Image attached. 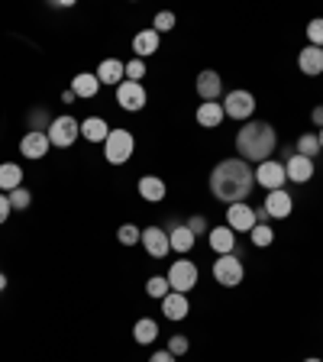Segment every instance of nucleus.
Instances as JSON below:
<instances>
[{"label":"nucleus","mask_w":323,"mask_h":362,"mask_svg":"<svg viewBox=\"0 0 323 362\" xmlns=\"http://www.w3.org/2000/svg\"><path fill=\"white\" fill-rule=\"evenodd\" d=\"M256 188V168L236 158H223L211 172V194L223 204H242Z\"/></svg>","instance_id":"obj_1"},{"label":"nucleus","mask_w":323,"mask_h":362,"mask_svg":"<svg viewBox=\"0 0 323 362\" xmlns=\"http://www.w3.org/2000/svg\"><path fill=\"white\" fill-rule=\"evenodd\" d=\"M278 149V133H275V127L265 120H249L240 127V133H236V152H240L242 162H256V165H262V162H269V156Z\"/></svg>","instance_id":"obj_2"},{"label":"nucleus","mask_w":323,"mask_h":362,"mask_svg":"<svg viewBox=\"0 0 323 362\" xmlns=\"http://www.w3.org/2000/svg\"><path fill=\"white\" fill-rule=\"evenodd\" d=\"M133 152H136L133 133H129V129H123V127L110 129V136L104 139V158H107V162H110V165H127Z\"/></svg>","instance_id":"obj_3"},{"label":"nucleus","mask_w":323,"mask_h":362,"mask_svg":"<svg viewBox=\"0 0 323 362\" xmlns=\"http://www.w3.org/2000/svg\"><path fill=\"white\" fill-rule=\"evenodd\" d=\"M49 143L55 146V149H68V146L78 143V136H81V123L75 120V117H68V113H61V117H55L52 123H49Z\"/></svg>","instance_id":"obj_4"},{"label":"nucleus","mask_w":323,"mask_h":362,"mask_svg":"<svg viewBox=\"0 0 323 362\" xmlns=\"http://www.w3.org/2000/svg\"><path fill=\"white\" fill-rule=\"evenodd\" d=\"M165 279H168V285H172V291L191 294L197 285V279H201V272H197V265L191 262V259H175Z\"/></svg>","instance_id":"obj_5"},{"label":"nucleus","mask_w":323,"mask_h":362,"mask_svg":"<svg viewBox=\"0 0 323 362\" xmlns=\"http://www.w3.org/2000/svg\"><path fill=\"white\" fill-rule=\"evenodd\" d=\"M220 104H223L226 117H230V120H236V123H249V120H252V113H256V98H252L249 90H240V88L230 90Z\"/></svg>","instance_id":"obj_6"},{"label":"nucleus","mask_w":323,"mask_h":362,"mask_svg":"<svg viewBox=\"0 0 323 362\" xmlns=\"http://www.w3.org/2000/svg\"><path fill=\"white\" fill-rule=\"evenodd\" d=\"M213 279H217V285H223V288L242 285V279H246V265H242V256H236V252H230V256H220L217 262H213Z\"/></svg>","instance_id":"obj_7"},{"label":"nucleus","mask_w":323,"mask_h":362,"mask_svg":"<svg viewBox=\"0 0 323 362\" xmlns=\"http://www.w3.org/2000/svg\"><path fill=\"white\" fill-rule=\"evenodd\" d=\"M146 100H149V94H146L143 81H123V84H117V104H120L127 113H139L146 107Z\"/></svg>","instance_id":"obj_8"},{"label":"nucleus","mask_w":323,"mask_h":362,"mask_svg":"<svg viewBox=\"0 0 323 362\" xmlns=\"http://www.w3.org/2000/svg\"><path fill=\"white\" fill-rule=\"evenodd\" d=\"M285 162H275V158H269V162H262V165H256V185H262L265 191H281L285 188Z\"/></svg>","instance_id":"obj_9"},{"label":"nucleus","mask_w":323,"mask_h":362,"mask_svg":"<svg viewBox=\"0 0 323 362\" xmlns=\"http://www.w3.org/2000/svg\"><path fill=\"white\" fill-rule=\"evenodd\" d=\"M226 226H230L233 233H249V230L256 226V207H249L246 201L230 204V207H226Z\"/></svg>","instance_id":"obj_10"},{"label":"nucleus","mask_w":323,"mask_h":362,"mask_svg":"<svg viewBox=\"0 0 323 362\" xmlns=\"http://www.w3.org/2000/svg\"><path fill=\"white\" fill-rule=\"evenodd\" d=\"M52 143H49V133H39V129H30V133L20 139V156L30 158V162H39V158L49 156Z\"/></svg>","instance_id":"obj_11"},{"label":"nucleus","mask_w":323,"mask_h":362,"mask_svg":"<svg viewBox=\"0 0 323 362\" xmlns=\"http://www.w3.org/2000/svg\"><path fill=\"white\" fill-rule=\"evenodd\" d=\"M139 243H143V249L152 259H165L168 252H172V243H168V233L162 230V226H146Z\"/></svg>","instance_id":"obj_12"},{"label":"nucleus","mask_w":323,"mask_h":362,"mask_svg":"<svg viewBox=\"0 0 323 362\" xmlns=\"http://www.w3.org/2000/svg\"><path fill=\"white\" fill-rule=\"evenodd\" d=\"M285 175L288 181H294V185H307L310 178H314V158H304V156H288L285 158Z\"/></svg>","instance_id":"obj_13"},{"label":"nucleus","mask_w":323,"mask_h":362,"mask_svg":"<svg viewBox=\"0 0 323 362\" xmlns=\"http://www.w3.org/2000/svg\"><path fill=\"white\" fill-rule=\"evenodd\" d=\"M136 191H139V197H143L146 204H162L168 194V185L158 175H143V178L136 181Z\"/></svg>","instance_id":"obj_14"},{"label":"nucleus","mask_w":323,"mask_h":362,"mask_svg":"<svg viewBox=\"0 0 323 362\" xmlns=\"http://www.w3.org/2000/svg\"><path fill=\"white\" fill-rule=\"evenodd\" d=\"M262 207L269 211L271 220H288V217H291V211H294V197L288 194L285 188H281V191H269V197H265Z\"/></svg>","instance_id":"obj_15"},{"label":"nucleus","mask_w":323,"mask_h":362,"mask_svg":"<svg viewBox=\"0 0 323 362\" xmlns=\"http://www.w3.org/2000/svg\"><path fill=\"white\" fill-rule=\"evenodd\" d=\"M197 94H201V100H220V94H223V78L213 71V68H204L201 75H197Z\"/></svg>","instance_id":"obj_16"},{"label":"nucleus","mask_w":323,"mask_h":362,"mask_svg":"<svg viewBox=\"0 0 323 362\" xmlns=\"http://www.w3.org/2000/svg\"><path fill=\"white\" fill-rule=\"evenodd\" d=\"M194 120L201 123L204 129H217L220 123L226 120V113H223V104H220V100H204V104L197 107Z\"/></svg>","instance_id":"obj_17"},{"label":"nucleus","mask_w":323,"mask_h":362,"mask_svg":"<svg viewBox=\"0 0 323 362\" xmlns=\"http://www.w3.org/2000/svg\"><path fill=\"white\" fill-rule=\"evenodd\" d=\"M168 243H172V249L175 252H181V256H188L191 249H194V243H197V236L191 233L184 223H168Z\"/></svg>","instance_id":"obj_18"},{"label":"nucleus","mask_w":323,"mask_h":362,"mask_svg":"<svg viewBox=\"0 0 323 362\" xmlns=\"http://www.w3.org/2000/svg\"><path fill=\"white\" fill-rule=\"evenodd\" d=\"M162 310H165L168 320H184V317L191 314V301H188V294H178V291H168L165 298H162Z\"/></svg>","instance_id":"obj_19"},{"label":"nucleus","mask_w":323,"mask_h":362,"mask_svg":"<svg viewBox=\"0 0 323 362\" xmlns=\"http://www.w3.org/2000/svg\"><path fill=\"white\" fill-rule=\"evenodd\" d=\"M207 243H211L213 252H220V256H230L236 249V233L230 230V226H211V233H207Z\"/></svg>","instance_id":"obj_20"},{"label":"nucleus","mask_w":323,"mask_h":362,"mask_svg":"<svg viewBox=\"0 0 323 362\" xmlns=\"http://www.w3.org/2000/svg\"><path fill=\"white\" fill-rule=\"evenodd\" d=\"M98 81L100 84H123L127 81V62H120V59H104L98 65Z\"/></svg>","instance_id":"obj_21"},{"label":"nucleus","mask_w":323,"mask_h":362,"mask_svg":"<svg viewBox=\"0 0 323 362\" xmlns=\"http://www.w3.org/2000/svg\"><path fill=\"white\" fill-rule=\"evenodd\" d=\"M298 68H301L304 75L317 78L323 71V49H317V45H304L301 52H298Z\"/></svg>","instance_id":"obj_22"},{"label":"nucleus","mask_w":323,"mask_h":362,"mask_svg":"<svg viewBox=\"0 0 323 362\" xmlns=\"http://www.w3.org/2000/svg\"><path fill=\"white\" fill-rule=\"evenodd\" d=\"M133 52H136V59H143V62L158 52V33L152 30V26L133 36Z\"/></svg>","instance_id":"obj_23"},{"label":"nucleus","mask_w":323,"mask_h":362,"mask_svg":"<svg viewBox=\"0 0 323 362\" xmlns=\"http://www.w3.org/2000/svg\"><path fill=\"white\" fill-rule=\"evenodd\" d=\"M71 90H75V98H81V100L94 98V94L100 90L98 75H94V71H81V75H75L71 78Z\"/></svg>","instance_id":"obj_24"},{"label":"nucleus","mask_w":323,"mask_h":362,"mask_svg":"<svg viewBox=\"0 0 323 362\" xmlns=\"http://www.w3.org/2000/svg\"><path fill=\"white\" fill-rule=\"evenodd\" d=\"M16 188H23V168L16 162H4L0 165V194H10Z\"/></svg>","instance_id":"obj_25"},{"label":"nucleus","mask_w":323,"mask_h":362,"mask_svg":"<svg viewBox=\"0 0 323 362\" xmlns=\"http://www.w3.org/2000/svg\"><path fill=\"white\" fill-rule=\"evenodd\" d=\"M81 136L88 143H104L107 136H110V123H107L104 117H88V120L81 123Z\"/></svg>","instance_id":"obj_26"},{"label":"nucleus","mask_w":323,"mask_h":362,"mask_svg":"<svg viewBox=\"0 0 323 362\" xmlns=\"http://www.w3.org/2000/svg\"><path fill=\"white\" fill-rule=\"evenodd\" d=\"M158 337V324L152 320V317H139L133 324V339L139 343V346H149V343H155Z\"/></svg>","instance_id":"obj_27"},{"label":"nucleus","mask_w":323,"mask_h":362,"mask_svg":"<svg viewBox=\"0 0 323 362\" xmlns=\"http://www.w3.org/2000/svg\"><path fill=\"white\" fill-rule=\"evenodd\" d=\"M294 152H298V156H304V158H314L317 152H323L317 133H301V136H298V146H294Z\"/></svg>","instance_id":"obj_28"},{"label":"nucleus","mask_w":323,"mask_h":362,"mask_svg":"<svg viewBox=\"0 0 323 362\" xmlns=\"http://www.w3.org/2000/svg\"><path fill=\"white\" fill-rule=\"evenodd\" d=\"M249 236H252V246H259V249H265V246L275 243V230H271L269 223H256L252 230H249Z\"/></svg>","instance_id":"obj_29"},{"label":"nucleus","mask_w":323,"mask_h":362,"mask_svg":"<svg viewBox=\"0 0 323 362\" xmlns=\"http://www.w3.org/2000/svg\"><path fill=\"white\" fill-rule=\"evenodd\" d=\"M168 291H172V285H168L165 275H152V279L146 281V294H149V298H158V301H162Z\"/></svg>","instance_id":"obj_30"},{"label":"nucleus","mask_w":323,"mask_h":362,"mask_svg":"<svg viewBox=\"0 0 323 362\" xmlns=\"http://www.w3.org/2000/svg\"><path fill=\"white\" fill-rule=\"evenodd\" d=\"M117 240H120L123 246H136V243L143 240V230H139L136 223H123L120 230H117Z\"/></svg>","instance_id":"obj_31"},{"label":"nucleus","mask_w":323,"mask_h":362,"mask_svg":"<svg viewBox=\"0 0 323 362\" xmlns=\"http://www.w3.org/2000/svg\"><path fill=\"white\" fill-rule=\"evenodd\" d=\"M165 349L175 356V359H178V356H184V353L191 349V339L184 337V333H172V337H168V346H165Z\"/></svg>","instance_id":"obj_32"},{"label":"nucleus","mask_w":323,"mask_h":362,"mask_svg":"<svg viewBox=\"0 0 323 362\" xmlns=\"http://www.w3.org/2000/svg\"><path fill=\"white\" fill-rule=\"evenodd\" d=\"M152 30L162 36V33H172L175 30V13L172 10H162V13H155V20H152Z\"/></svg>","instance_id":"obj_33"},{"label":"nucleus","mask_w":323,"mask_h":362,"mask_svg":"<svg viewBox=\"0 0 323 362\" xmlns=\"http://www.w3.org/2000/svg\"><path fill=\"white\" fill-rule=\"evenodd\" d=\"M7 197H10V207H13V211H26V207L33 204L30 188H16V191H10Z\"/></svg>","instance_id":"obj_34"},{"label":"nucleus","mask_w":323,"mask_h":362,"mask_svg":"<svg viewBox=\"0 0 323 362\" xmlns=\"http://www.w3.org/2000/svg\"><path fill=\"white\" fill-rule=\"evenodd\" d=\"M307 39H310V45L323 49V16H317V20L307 23Z\"/></svg>","instance_id":"obj_35"},{"label":"nucleus","mask_w":323,"mask_h":362,"mask_svg":"<svg viewBox=\"0 0 323 362\" xmlns=\"http://www.w3.org/2000/svg\"><path fill=\"white\" fill-rule=\"evenodd\" d=\"M139 78H146V62L133 55V59L127 62V81H139Z\"/></svg>","instance_id":"obj_36"},{"label":"nucleus","mask_w":323,"mask_h":362,"mask_svg":"<svg viewBox=\"0 0 323 362\" xmlns=\"http://www.w3.org/2000/svg\"><path fill=\"white\" fill-rule=\"evenodd\" d=\"M184 226H188V230H191V233H194V236H201V233H211V223H207V217H201V214H194V217H191Z\"/></svg>","instance_id":"obj_37"},{"label":"nucleus","mask_w":323,"mask_h":362,"mask_svg":"<svg viewBox=\"0 0 323 362\" xmlns=\"http://www.w3.org/2000/svg\"><path fill=\"white\" fill-rule=\"evenodd\" d=\"M13 214V207H10V197L0 194V223H7V217Z\"/></svg>","instance_id":"obj_38"},{"label":"nucleus","mask_w":323,"mask_h":362,"mask_svg":"<svg viewBox=\"0 0 323 362\" xmlns=\"http://www.w3.org/2000/svg\"><path fill=\"white\" fill-rule=\"evenodd\" d=\"M149 362H178V359H175V356L168 353V349H155V353L149 356Z\"/></svg>","instance_id":"obj_39"},{"label":"nucleus","mask_w":323,"mask_h":362,"mask_svg":"<svg viewBox=\"0 0 323 362\" xmlns=\"http://www.w3.org/2000/svg\"><path fill=\"white\" fill-rule=\"evenodd\" d=\"M310 123H314L317 129H323V104H317L314 110H310Z\"/></svg>","instance_id":"obj_40"},{"label":"nucleus","mask_w":323,"mask_h":362,"mask_svg":"<svg viewBox=\"0 0 323 362\" xmlns=\"http://www.w3.org/2000/svg\"><path fill=\"white\" fill-rule=\"evenodd\" d=\"M61 100H65V104H75V90H71V88H68V90H61Z\"/></svg>","instance_id":"obj_41"},{"label":"nucleus","mask_w":323,"mask_h":362,"mask_svg":"<svg viewBox=\"0 0 323 362\" xmlns=\"http://www.w3.org/2000/svg\"><path fill=\"white\" fill-rule=\"evenodd\" d=\"M7 285H10V281H7V275L0 272V291H7Z\"/></svg>","instance_id":"obj_42"},{"label":"nucleus","mask_w":323,"mask_h":362,"mask_svg":"<svg viewBox=\"0 0 323 362\" xmlns=\"http://www.w3.org/2000/svg\"><path fill=\"white\" fill-rule=\"evenodd\" d=\"M317 139H320V149H323V129H317Z\"/></svg>","instance_id":"obj_43"},{"label":"nucleus","mask_w":323,"mask_h":362,"mask_svg":"<svg viewBox=\"0 0 323 362\" xmlns=\"http://www.w3.org/2000/svg\"><path fill=\"white\" fill-rule=\"evenodd\" d=\"M304 362H323V359H317V356H310V359H304Z\"/></svg>","instance_id":"obj_44"}]
</instances>
